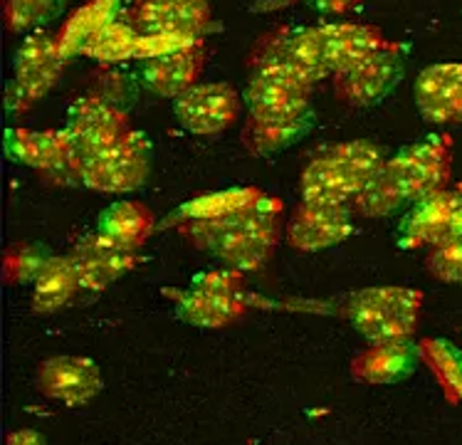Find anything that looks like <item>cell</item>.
I'll return each mask as SVG.
<instances>
[{
	"label": "cell",
	"instance_id": "24",
	"mask_svg": "<svg viewBox=\"0 0 462 445\" xmlns=\"http://www.w3.org/2000/svg\"><path fill=\"white\" fill-rule=\"evenodd\" d=\"M124 10L122 0H87L79 8L72 10V15L65 20V25L57 32V45L65 60L82 55V50L92 35H97L104 25L119 20Z\"/></svg>",
	"mask_w": 462,
	"mask_h": 445
},
{
	"label": "cell",
	"instance_id": "15",
	"mask_svg": "<svg viewBox=\"0 0 462 445\" xmlns=\"http://www.w3.org/2000/svg\"><path fill=\"white\" fill-rule=\"evenodd\" d=\"M351 218H354L351 206L302 200L300 209L287 220L284 236L290 246L302 253H319L327 247L339 246L354 233Z\"/></svg>",
	"mask_w": 462,
	"mask_h": 445
},
{
	"label": "cell",
	"instance_id": "20",
	"mask_svg": "<svg viewBox=\"0 0 462 445\" xmlns=\"http://www.w3.org/2000/svg\"><path fill=\"white\" fill-rule=\"evenodd\" d=\"M69 257L77 267L82 290H89V292H99L104 287L116 283L136 263V253L114 246L112 240H106L99 233L82 237Z\"/></svg>",
	"mask_w": 462,
	"mask_h": 445
},
{
	"label": "cell",
	"instance_id": "19",
	"mask_svg": "<svg viewBox=\"0 0 462 445\" xmlns=\"http://www.w3.org/2000/svg\"><path fill=\"white\" fill-rule=\"evenodd\" d=\"M208 60L206 42L199 40L189 48L171 52L166 57H156L142 65V85L156 97L179 99L190 87L199 85V77Z\"/></svg>",
	"mask_w": 462,
	"mask_h": 445
},
{
	"label": "cell",
	"instance_id": "21",
	"mask_svg": "<svg viewBox=\"0 0 462 445\" xmlns=\"http://www.w3.org/2000/svg\"><path fill=\"white\" fill-rule=\"evenodd\" d=\"M420 359V347L411 339L371 344L354 359L351 374L366 384H398L413 374Z\"/></svg>",
	"mask_w": 462,
	"mask_h": 445
},
{
	"label": "cell",
	"instance_id": "29",
	"mask_svg": "<svg viewBox=\"0 0 462 445\" xmlns=\"http://www.w3.org/2000/svg\"><path fill=\"white\" fill-rule=\"evenodd\" d=\"M420 357H425L448 398L462 403V351L448 339H425Z\"/></svg>",
	"mask_w": 462,
	"mask_h": 445
},
{
	"label": "cell",
	"instance_id": "31",
	"mask_svg": "<svg viewBox=\"0 0 462 445\" xmlns=\"http://www.w3.org/2000/svg\"><path fill=\"white\" fill-rule=\"evenodd\" d=\"M50 250L40 246V243H28V246H18L5 255V280L10 284L20 283H35L42 267L50 263Z\"/></svg>",
	"mask_w": 462,
	"mask_h": 445
},
{
	"label": "cell",
	"instance_id": "17",
	"mask_svg": "<svg viewBox=\"0 0 462 445\" xmlns=\"http://www.w3.org/2000/svg\"><path fill=\"white\" fill-rule=\"evenodd\" d=\"M415 107L433 124H462V62H438L415 77Z\"/></svg>",
	"mask_w": 462,
	"mask_h": 445
},
{
	"label": "cell",
	"instance_id": "34",
	"mask_svg": "<svg viewBox=\"0 0 462 445\" xmlns=\"http://www.w3.org/2000/svg\"><path fill=\"white\" fill-rule=\"evenodd\" d=\"M361 0H311V5L321 13H349L359 5Z\"/></svg>",
	"mask_w": 462,
	"mask_h": 445
},
{
	"label": "cell",
	"instance_id": "8",
	"mask_svg": "<svg viewBox=\"0 0 462 445\" xmlns=\"http://www.w3.org/2000/svg\"><path fill=\"white\" fill-rule=\"evenodd\" d=\"M408 48L401 42H386L383 48L364 57L361 62L334 75V95L351 107H374L383 102L406 75Z\"/></svg>",
	"mask_w": 462,
	"mask_h": 445
},
{
	"label": "cell",
	"instance_id": "33",
	"mask_svg": "<svg viewBox=\"0 0 462 445\" xmlns=\"http://www.w3.org/2000/svg\"><path fill=\"white\" fill-rule=\"evenodd\" d=\"M199 40L183 38V35H139V42H136V50H134V60L139 62H149V60H156V57H166L171 52H179V50L189 48Z\"/></svg>",
	"mask_w": 462,
	"mask_h": 445
},
{
	"label": "cell",
	"instance_id": "4",
	"mask_svg": "<svg viewBox=\"0 0 462 445\" xmlns=\"http://www.w3.org/2000/svg\"><path fill=\"white\" fill-rule=\"evenodd\" d=\"M423 310V292L411 287H368L344 304V317L368 344L411 339Z\"/></svg>",
	"mask_w": 462,
	"mask_h": 445
},
{
	"label": "cell",
	"instance_id": "32",
	"mask_svg": "<svg viewBox=\"0 0 462 445\" xmlns=\"http://www.w3.org/2000/svg\"><path fill=\"white\" fill-rule=\"evenodd\" d=\"M430 275L448 284H462V236L435 246L428 255Z\"/></svg>",
	"mask_w": 462,
	"mask_h": 445
},
{
	"label": "cell",
	"instance_id": "28",
	"mask_svg": "<svg viewBox=\"0 0 462 445\" xmlns=\"http://www.w3.org/2000/svg\"><path fill=\"white\" fill-rule=\"evenodd\" d=\"M260 196H263V190L253 189V186L217 190V193H210V196H203V199H196L186 203V206H180L176 210V218H179V223L220 218V216H227L233 210H240L250 206V203H255Z\"/></svg>",
	"mask_w": 462,
	"mask_h": 445
},
{
	"label": "cell",
	"instance_id": "1",
	"mask_svg": "<svg viewBox=\"0 0 462 445\" xmlns=\"http://www.w3.org/2000/svg\"><path fill=\"white\" fill-rule=\"evenodd\" d=\"M450 173L453 139L448 134H428L386 159L371 186L354 200V216L386 218L398 210L413 209L415 203L448 189Z\"/></svg>",
	"mask_w": 462,
	"mask_h": 445
},
{
	"label": "cell",
	"instance_id": "30",
	"mask_svg": "<svg viewBox=\"0 0 462 445\" xmlns=\"http://www.w3.org/2000/svg\"><path fill=\"white\" fill-rule=\"evenodd\" d=\"M67 0H3V18L10 32H35L65 10Z\"/></svg>",
	"mask_w": 462,
	"mask_h": 445
},
{
	"label": "cell",
	"instance_id": "14",
	"mask_svg": "<svg viewBox=\"0 0 462 445\" xmlns=\"http://www.w3.org/2000/svg\"><path fill=\"white\" fill-rule=\"evenodd\" d=\"M240 95L226 82H203L173 99V114L180 129L196 136L227 132L240 119Z\"/></svg>",
	"mask_w": 462,
	"mask_h": 445
},
{
	"label": "cell",
	"instance_id": "5",
	"mask_svg": "<svg viewBox=\"0 0 462 445\" xmlns=\"http://www.w3.org/2000/svg\"><path fill=\"white\" fill-rule=\"evenodd\" d=\"M253 70L273 67L300 77L307 85H317L324 77H331L329 57H327V38L321 25L311 28H277L255 42L247 57Z\"/></svg>",
	"mask_w": 462,
	"mask_h": 445
},
{
	"label": "cell",
	"instance_id": "22",
	"mask_svg": "<svg viewBox=\"0 0 462 445\" xmlns=\"http://www.w3.org/2000/svg\"><path fill=\"white\" fill-rule=\"evenodd\" d=\"M153 227H156V218L152 209L142 200L112 203L97 218V233L129 253H136L152 237Z\"/></svg>",
	"mask_w": 462,
	"mask_h": 445
},
{
	"label": "cell",
	"instance_id": "3",
	"mask_svg": "<svg viewBox=\"0 0 462 445\" xmlns=\"http://www.w3.org/2000/svg\"><path fill=\"white\" fill-rule=\"evenodd\" d=\"M386 156L371 142H344L324 149L302 171L300 193L310 203H339L354 206V200L371 186Z\"/></svg>",
	"mask_w": 462,
	"mask_h": 445
},
{
	"label": "cell",
	"instance_id": "18",
	"mask_svg": "<svg viewBox=\"0 0 462 445\" xmlns=\"http://www.w3.org/2000/svg\"><path fill=\"white\" fill-rule=\"evenodd\" d=\"M38 386L52 401L82 406L102 391V374L95 361L85 357H52L40 364Z\"/></svg>",
	"mask_w": 462,
	"mask_h": 445
},
{
	"label": "cell",
	"instance_id": "9",
	"mask_svg": "<svg viewBox=\"0 0 462 445\" xmlns=\"http://www.w3.org/2000/svg\"><path fill=\"white\" fill-rule=\"evenodd\" d=\"M176 312L193 327L217 329L237 322L245 314V300L240 292V277L233 270H216L193 277L189 292L179 297Z\"/></svg>",
	"mask_w": 462,
	"mask_h": 445
},
{
	"label": "cell",
	"instance_id": "27",
	"mask_svg": "<svg viewBox=\"0 0 462 445\" xmlns=\"http://www.w3.org/2000/svg\"><path fill=\"white\" fill-rule=\"evenodd\" d=\"M136 42H139V32L119 18L104 25L97 35H92L82 50V55L95 60L99 65H122L126 60H134Z\"/></svg>",
	"mask_w": 462,
	"mask_h": 445
},
{
	"label": "cell",
	"instance_id": "26",
	"mask_svg": "<svg viewBox=\"0 0 462 445\" xmlns=\"http://www.w3.org/2000/svg\"><path fill=\"white\" fill-rule=\"evenodd\" d=\"M311 126H314V114L304 116L300 122L267 124L247 119L243 132H240V139H243V146L250 156L267 159V156H277L297 142H302L304 136L311 132Z\"/></svg>",
	"mask_w": 462,
	"mask_h": 445
},
{
	"label": "cell",
	"instance_id": "23",
	"mask_svg": "<svg viewBox=\"0 0 462 445\" xmlns=\"http://www.w3.org/2000/svg\"><path fill=\"white\" fill-rule=\"evenodd\" d=\"M321 28H324V38H327L331 77L351 70L364 57L376 52L388 42L376 28L361 25V23H321Z\"/></svg>",
	"mask_w": 462,
	"mask_h": 445
},
{
	"label": "cell",
	"instance_id": "35",
	"mask_svg": "<svg viewBox=\"0 0 462 445\" xmlns=\"http://www.w3.org/2000/svg\"><path fill=\"white\" fill-rule=\"evenodd\" d=\"M8 445H45V438L38 431H15L8 436Z\"/></svg>",
	"mask_w": 462,
	"mask_h": 445
},
{
	"label": "cell",
	"instance_id": "16",
	"mask_svg": "<svg viewBox=\"0 0 462 445\" xmlns=\"http://www.w3.org/2000/svg\"><path fill=\"white\" fill-rule=\"evenodd\" d=\"M5 153L15 163L42 171L48 176L72 173L79 179V156L69 142L67 129L52 132H30V129H8L5 132Z\"/></svg>",
	"mask_w": 462,
	"mask_h": 445
},
{
	"label": "cell",
	"instance_id": "10",
	"mask_svg": "<svg viewBox=\"0 0 462 445\" xmlns=\"http://www.w3.org/2000/svg\"><path fill=\"white\" fill-rule=\"evenodd\" d=\"M247 119L255 122H300L311 116V85L300 77L260 67L253 70L250 85L245 89Z\"/></svg>",
	"mask_w": 462,
	"mask_h": 445
},
{
	"label": "cell",
	"instance_id": "2",
	"mask_svg": "<svg viewBox=\"0 0 462 445\" xmlns=\"http://www.w3.org/2000/svg\"><path fill=\"white\" fill-rule=\"evenodd\" d=\"M282 230V203L264 193L255 203L220 218L180 223V233L189 236L193 246L208 250L236 273L263 267L273 257Z\"/></svg>",
	"mask_w": 462,
	"mask_h": 445
},
{
	"label": "cell",
	"instance_id": "11",
	"mask_svg": "<svg viewBox=\"0 0 462 445\" xmlns=\"http://www.w3.org/2000/svg\"><path fill=\"white\" fill-rule=\"evenodd\" d=\"M462 236V183L448 186L428 196L406 216L398 226V246L403 250H420V247L440 246L445 240Z\"/></svg>",
	"mask_w": 462,
	"mask_h": 445
},
{
	"label": "cell",
	"instance_id": "12",
	"mask_svg": "<svg viewBox=\"0 0 462 445\" xmlns=\"http://www.w3.org/2000/svg\"><path fill=\"white\" fill-rule=\"evenodd\" d=\"M119 18L139 35L161 32L193 40H203L213 25L208 0H136L132 5H124Z\"/></svg>",
	"mask_w": 462,
	"mask_h": 445
},
{
	"label": "cell",
	"instance_id": "13",
	"mask_svg": "<svg viewBox=\"0 0 462 445\" xmlns=\"http://www.w3.org/2000/svg\"><path fill=\"white\" fill-rule=\"evenodd\" d=\"M65 129L79 162L109 149L124 134L132 132L129 114L104 95H87L77 99L75 107L69 109Z\"/></svg>",
	"mask_w": 462,
	"mask_h": 445
},
{
	"label": "cell",
	"instance_id": "7",
	"mask_svg": "<svg viewBox=\"0 0 462 445\" xmlns=\"http://www.w3.org/2000/svg\"><path fill=\"white\" fill-rule=\"evenodd\" d=\"M65 62L57 35H50L45 30L30 32L13 60V79L5 95V107L10 112L30 109L60 82Z\"/></svg>",
	"mask_w": 462,
	"mask_h": 445
},
{
	"label": "cell",
	"instance_id": "25",
	"mask_svg": "<svg viewBox=\"0 0 462 445\" xmlns=\"http://www.w3.org/2000/svg\"><path fill=\"white\" fill-rule=\"evenodd\" d=\"M77 290H82L72 257H50L42 273L35 280L32 290V310L40 314H52L75 300Z\"/></svg>",
	"mask_w": 462,
	"mask_h": 445
},
{
	"label": "cell",
	"instance_id": "6",
	"mask_svg": "<svg viewBox=\"0 0 462 445\" xmlns=\"http://www.w3.org/2000/svg\"><path fill=\"white\" fill-rule=\"evenodd\" d=\"M152 142L143 132L124 134L109 149L95 153L79 166V181L99 193H129L142 189L152 173Z\"/></svg>",
	"mask_w": 462,
	"mask_h": 445
}]
</instances>
